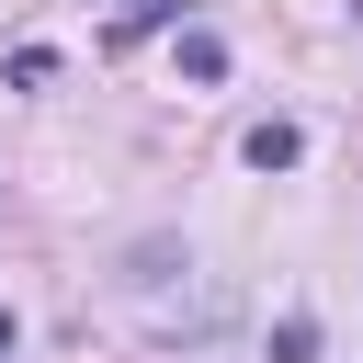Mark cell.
<instances>
[{"instance_id": "4", "label": "cell", "mask_w": 363, "mask_h": 363, "mask_svg": "<svg viewBox=\"0 0 363 363\" xmlns=\"http://www.w3.org/2000/svg\"><path fill=\"white\" fill-rule=\"evenodd\" d=\"M272 363H318V318H284L272 329Z\"/></svg>"}, {"instance_id": "3", "label": "cell", "mask_w": 363, "mask_h": 363, "mask_svg": "<svg viewBox=\"0 0 363 363\" xmlns=\"http://www.w3.org/2000/svg\"><path fill=\"white\" fill-rule=\"evenodd\" d=\"M57 79V45H11V91H45Z\"/></svg>"}, {"instance_id": "2", "label": "cell", "mask_w": 363, "mask_h": 363, "mask_svg": "<svg viewBox=\"0 0 363 363\" xmlns=\"http://www.w3.org/2000/svg\"><path fill=\"white\" fill-rule=\"evenodd\" d=\"M182 79H227V45H216V34H204V23H193V34H182Z\"/></svg>"}, {"instance_id": "5", "label": "cell", "mask_w": 363, "mask_h": 363, "mask_svg": "<svg viewBox=\"0 0 363 363\" xmlns=\"http://www.w3.org/2000/svg\"><path fill=\"white\" fill-rule=\"evenodd\" d=\"M11 340H23V318H11V306H0V363H11Z\"/></svg>"}, {"instance_id": "1", "label": "cell", "mask_w": 363, "mask_h": 363, "mask_svg": "<svg viewBox=\"0 0 363 363\" xmlns=\"http://www.w3.org/2000/svg\"><path fill=\"white\" fill-rule=\"evenodd\" d=\"M295 159H306V125H284V113L250 125V170H295Z\"/></svg>"}]
</instances>
